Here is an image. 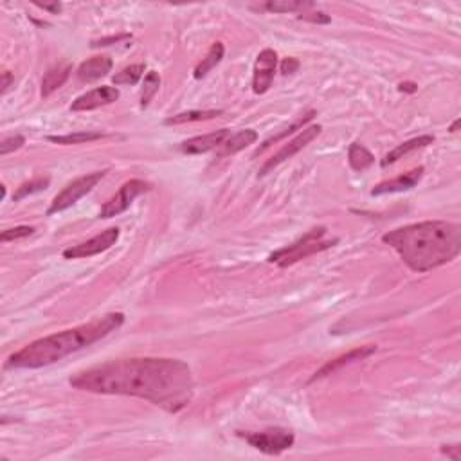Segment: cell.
<instances>
[{"instance_id":"d6a6232c","label":"cell","mask_w":461,"mask_h":461,"mask_svg":"<svg viewBox=\"0 0 461 461\" xmlns=\"http://www.w3.org/2000/svg\"><path fill=\"white\" fill-rule=\"evenodd\" d=\"M442 454H445L447 458H451V460L454 461H460L461 460V447L460 445H442Z\"/></svg>"},{"instance_id":"cb8c5ba5","label":"cell","mask_w":461,"mask_h":461,"mask_svg":"<svg viewBox=\"0 0 461 461\" xmlns=\"http://www.w3.org/2000/svg\"><path fill=\"white\" fill-rule=\"evenodd\" d=\"M106 133L101 132H74L67 133V135H49L47 141L56 142V144H82V142H92V141H100V139H105Z\"/></svg>"},{"instance_id":"2e32d148","label":"cell","mask_w":461,"mask_h":461,"mask_svg":"<svg viewBox=\"0 0 461 461\" xmlns=\"http://www.w3.org/2000/svg\"><path fill=\"white\" fill-rule=\"evenodd\" d=\"M258 141V133L251 128H245V130H240L236 133H231L227 139L224 141V144L218 148V157H227L234 156L238 151L245 150L247 147H251Z\"/></svg>"},{"instance_id":"83f0119b","label":"cell","mask_w":461,"mask_h":461,"mask_svg":"<svg viewBox=\"0 0 461 461\" xmlns=\"http://www.w3.org/2000/svg\"><path fill=\"white\" fill-rule=\"evenodd\" d=\"M32 233H35V227H31V225H19V227L6 229V231H2V234H0V242L2 243L13 242V240L31 236Z\"/></svg>"},{"instance_id":"8992f818","label":"cell","mask_w":461,"mask_h":461,"mask_svg":"<svg viewBox=\"0 0 461 461\" xmlns=\"http://www.w3.org/2000/svg\"><path fill=\"white\" fill-rule=\"evenodd\" d=\"M238 436L245 440L251 447L258 449L263 454H270V456H278L283 451L290 449L294 445V433L287 429H267L260 431V433H242L238 431Z\"/></svg>"},{"instance_id":"277c9868","label":"cell","mask_w":461,"mask_h":461,"mask_svg":"<svg viewBox=\"0 0 461 461\" xmlns=\"http://www.w3.org/2000/svg\"><path fill=\"white\" fill-rule=\"evenodd\" d=\"M326 233H328L326 227L310 229L308 233L303 234V236L299 238V240H296L294 243L272 252V254L269 256V263H276L278 267L285 269V267L294 265V263L305 260V258H310V256L317 254V252H323L326 251V249H332V247L337 245L339 238L324 240Z\"/></svg>"},{"instance_id":"52a82bcc","label":"cell","mask_w":461,"mask_h":461,"mask_svg":"<svg viewBox=\"0 0 461 461\" xmlns=\"http://www.w3.org/2000/svg\"><path fill=\"white\" fill-rule=\"evenodd\" d=\"M151 191V184L142 180V178H132L124 182L123 186L119 187V191L115 193L109 202H105V206L101 207L100 211V218H112V216H117L121 213L132 206L133 200L138 196L144 195V193Z\"/></svg>"},{"instance_id":"836d02e7","label":"cell","mask_w":461,"mask_h":461,"mask_svg":"<svg viewBox=\"0 0 461 461\" xmlns=\"http://www.w3.org/2000/svg\"><path fill=\"white\" fill-rule=\"evenodd\" d=\"M13 82H15L13 74H11L10 70H4V73H2V96H6L8 91L13 87Z\"/></svg>"},{"instance_id":"603a6c76","label":"cell","mask_w":461,"mask_h":461,"mask_svg":"<svg viewBox=\"0 0 461 461\" xmlns=\"http://www.w3.org/2000/svg\"><path fill=\"white\" fill-rule=\"evenodd\" d=\"M218 115H222V110H187V112H180V114L168 117L164 124L171 126V124L193 123V121H207V119H215Z\"/></svg>"},{"instance_id":"ffe728a7","label":"cell","mask_w":461,"mask_h":461,"mask_svg":"<svg viewBox=\"0 0 461 461\" xmlns=\"http://www.w3.org/2000/svg\"><path fill=\"white\" fill-rule=\"evenodd\" d=\"M258 10L261 11H270V13H299L303 11H308L312 8H315V4L312 2H301V0H274V2H267V4L256 6Z\"/></svg>"},{"instance_id":"f1b7e54d","label":"cell","mask_w":461,"mask_h":461,"mask_svg":"<svg viewBox=\"0 0 461 461\" xmlns=\"http://www.w3.org/2000/svg\"><path fill=\"white\" fill-rule=\"evenodd\" d=\"M26 144V138L23 135H11V138H4L0 142V156H8L11 151H17Z\"/></svg>"},{"instance_id":"d6986e66","label":"cell","mask_w":461,"mask_h":461,"mask_svg":"<svg viewBox=\"0 0 461 461\" xmlns=\"http://www.w3.org/2000/svg\"><path fill=\"white\" fill-rule=\"evenodd\" d=\"M224 53H225L224 44H222V41H215V44L211 46V49L207 50L206 58H202L200 64L195 67V73H193L195 79L206 78L207 74H209L211 70L215 69L216 65L222 62V58H224Z\"/></svg>"},{"instance_id":"30bf717a","label":"cell","mask_w":461,"mask_h":461,"mask_svg":"<svg viewBox=\"0 0 461 461\" xmlns=\"http://www.w3.org/2000/svg\"><path fill=\"white\" fill-rule=\"evenodd\" d=\"M278 55L272 49H263L256 56L254 74H252V91L254 94H265L274 82Z\"/></svg>"},{"instance_id":"d590c367","label":"cell","mask_w":461,"mask_h":461,"mask_svg":"<svg viewBox=\"0 0 461 461\" xmlns=\"http://www.w3.org/2000/svg\"><path fill=\"white\" fill-rule=\"evenodd\" d=\"M398 91H406V92H416V85L415 83H409V82H406V83H400V85H398Z\"/></svg>"},{"instance_id":"5bb4252c","label":"cell","mask_w":461,"mask_h":461,"mask_svg":"<svg viewBox=\"0 0 461 461\" xmlns=\"http://www.w3.org/2000/svg\"><path fill=\"white\" fill-rule=\"evenodd\" d=\"M424 166H418V168L407 171V173L400 175L397 178H391V180H384V182L377 184V186L371 189V195L379 196V195H388V193H402L409 191L413 187L418 186V182L424 177Z\"/></svg>"},{"instance_id":"4dcf8cb0","label":"cell","mask_w":461,"mask_h":461,"mask_svg":"<svg viewBox=\"0 0 461 461\" xmlns=\"http://www.w3.org/2000/svg\"><path fill=\"white\" fill-rule=\"evenodd\" d=\"M124 40H132V35L123 32V35H115V37H106V38H100V40H92L91 47H109V46H114V44H119V41H124Z\"/></svg>"},{"instance_id":"4fadbf2b","label":"cell","mask_w":461,"mask_h":461,"mask_svg":"<svg viewBox=\"0 0 461 461\" xmlns=\"http://www.w3.org/2000/svg\"><path fill=\"white\" fill-rule=\"evenodd\" d=\"M375 352H377V346H373V344L355 348V350H352V352L344 353V355H339L337 359H334V361L326 362L321 370H317L314 375H312L308 382L312 384V382H315V380H321V379H324V377H328V375H334L335 371H339L341 368H344V366H348V364H353V362H357V361H364L366 357L373 355Z\"/></svg>"},{"instance_id":"f546056e","label":"cell","mask_w":461,"mask_h":461,"mask_svg":"<svg viewBox=\"0 0 461 461\" xmlns=\"http://www.w3.org/2000/svg\"><path fill=\"white\" fill-rule=\"evenodd\" d=\"M312 10H314V8H312ZM297 19L305 20V22H312V23H330L328 15L323 13V11H319L317 8H315L312 13H306V11H303L301 15H297Z\"/></svg>"},{"instance_id":"7a4b0ae2","label":"cell","mask_w":461,"mask_h":461,"mask_svg":"<svg viewBox=\"0 0 461 461\" xmlns=\"http://www.w3.org/2000/svg\"><path fill=\"white\" fill-rule=\"evenodd\" d=\"M415 272H429L461 252V227L445 220H427L389 231L382 236Z\"/></svg>"},{"instance_id":"9a60e30c","label":"cell","mask_w":461,"mask_h":461,"mask_svg":"<svg viewBox=\"0 0 461 461\" xmlns=\"http://www.w3.org/2000/svg\"><path fill=\"white\" fill-rule=\"evenodd\" d=\"M114 64H112V58L105 55L94 56V58H88L87 62H83L78 67V78L83 83H92L96 79L105 78L106 74L112 70Z\"/></svg>"},{"instance_id":"44dd1931","label":"cell","mask_w":461,"mask_h":461,"mask_svg":"<svg viewBox=\"0 0 461 461\" xmlns=\"http://www.w3.org/2000/svg\"><path fill=\"white\" fill-rule=\"evenodd\" d=\"M315 115H317V112H315V110H308V112H306V114H303L301 117L297 119V121H294V123L290 124V126L285 128L283 132H279L278 135H274V138L267 139V141L263 142V144H261V147L254 151V157H258V156H260V153H263V151H265L269 147H272L274 142L281 141V139L288 138V135H292V133L297 132V130H303V128H305V124L310 123V121L315 117Z\"/></svg>"},{"instance_id":"ba28073f","label":"cell","mask_w":461,"mask_h":461,"mask_svg":"<svg viewBox=\"0 0 461 461\" xmlns=\"http://www.w3.org/2000/svg\"><path fill=\"white\" fill-rule=\"evenodd\" d=\"M321 130H323V126H321V124H312V126L303 128L301 132L297 133L292 141L285 142L283 148H281L278 153H274V156H272V159L267 160L265 164H263V168L260 169V175H267L269 171H272L276 166L281 164V162H285V160H288V159H292L296 153H299L303 148L308 147V144H310V142L314 141L317 135H319Z\"/></svg>"},{"instance_id":"d4e9b609","label":"cell","mask_w":461,"mask_h":461,"mask_svg":"<svg viewBox=\"0 0 461 461\" xmlns=\"http://www.w3.org/2000/svg\"><path fill=\"white\" fill-rule=\"evenodd\" d=\"M144 69H147V65L144 64L128 65V67H124L121 73L112 76V83H114V85H135V83L142 78Z\"/></svg>"},{"instance_id":"8fae6325","label":"cell","mask_w":461,"mask_h":461,"mask_svg":"<svg viewBox=\"0 0 461 461\" xmlns=\"http://www.w3.org/2000/svg\"><path fill=\"white\" fill-rule=\"evenodd\" d=\"M119 100V91L115 87H109V85H103V87H97L94 91L85 92L83 96L76 97L70 105L73 112H88V110H96L101 106L112 105Z\"/></svg>"},{"instance_id":"7c38bea8","label":"cell","mask_w":461,"mask_h":461,"mask_svg":"<svg viewBox=\"0 0 461 461\" xmlns=\"http://www.w3.org/2000/svg\"><path fill=\"white\" fill-rule=\"evenodd\" d=\"M229 135H231V130H229V128H222V130L206 133V135L187 139V141H184L182 144L178 147V150L182 151V153H187V156H200V153H207V151L211 150H218Z\"/></svg>"},{"instance_id":"5b68a950","label":"cell","mask_w":461,"mask_h":461,"mask_svg":"<svg viewBox=\"0 0 461 461\" xmlns=\"http://www.w3.org/2000/svg\"><path fill=\"white\" fill-rule=\"evenodd\" d=\"M109 173V169H101V171H94V173L83 175V177L76 178L67 187H64V191H59L58 195L53 198L50 202V207L47 209V215H55V213H62V211L69 209L70 206H74L79 198L91 193L94 187L97 186V182H101V178Z\"/></svg>"},{"instance_id":"1f68e13d","label":"cell","mask_w":461,"mask_h":461,"mask_svg":"<svg viewBox=\"0 0 461 461\" xmlns=\"http://www.w3.org/2000/svg\"><path fill=\"white\" fill-rule=\"evenodd\" d=\"M299 59L297 58H285L283 62H281V67H279V69H281V74H283V76H288V74H294V73H297V69H299Z\"/></svg>"},{"instance_id":"7402d4cb","label":"cell","mask_w":461,"mask_h":461,"mask_svg":"<svg viewBox=\"0 0 461 461\" xmlns=\"http://www.w3.org/2000/svg\"><path fill=\"white\" fill-rule=\"evenodd\" d=\"M348 162L355 171H364L375 162V157L370 150L359 142H352L348 148Z\"/></svg>"},{"instance_id":"e0dca14e","label":"cell","mask_w":461,"mask_h":461,"mask_svg":"<svg viewBox=\"0 0 461 461\" xmlns=\"http://www.w3.org/2000/svg\"><path fill=\"white\" fill-rule=\"evenodd\" d=\"M433 141H434L433 135H420V138L409 139V141L402 142V144H398L397 148H393L388 156L380 160V166H382V168H388L389 164H395L397 160H400V159H404L406 156H409L411 151L429 147V144H433Z\"/></svg>"},{"instance_id":"6da1fadb","label":"cell","mask_w":461,"mask_h":461,"mask_svg":"<svg viewBox=\"0 0 461 461\" xmlns=\"http://www.w3.org/2000/svg\"><path fill=\"white\" fill-rule=\"evenodd\" d=\"M74 389L100 395L138 397L177 413L193 397L191 368L180 359H119L73 375Z\"/></svg>"},{"instance_id":"4316f807","label":"cell","mask_w":461,"mask_h":461,"mask_svg":"<svg viewBox=\"0 0 461 461\" xmlns=\"http://www.w3.org/2000/svg\"><path fill=\"white\" fill-rule=\"evenodd\" d=\"M160 88V76L156 73V70H151V73L147 74V78H144V85H142L141 91V106L142 109H147L150 105L151 97L156 96L157 92Z\"/></svg>"},{"instance_id":"9c48e42d","label":"cell","mask_w":461,"mask_h":461,"mask_svg":"<svg viewBox=\"0 0 461 461\" xmlns=\"http://www.w3.org/2000/svg\"><path fill=\"white\" fill-rule=\"evenodd\" d=\"M119 240V229L117 227H110L106 231H103L97 236L91 238L87 242L78 243V245H73L69 249L64 251V258L67 260H79V258H91V256L101 254V252L109 251L110 247L115 245V242Z\"/></svg>"},{"instance_id":"e575fe53","label":"cell","mask_w":461,"mask_h":461,"mask_svg":"<svg viewBox=\"0 0 461 461\" xmlns=\"http://www.w3.org/2000/svg\"><path fill=\"white\" fill-rule=\"evenodd\" d=\"M37 6L40 10L49 11V13L53 15H58L59 11H62V4H59V2H55V4H41V2H37Z\"/></svg>"},{"instance_id":"3957f363","label":"cell","mask_w":461,"mask_h":461,"mask_svg":"<svg viewBox=\"0 0 461 461\" xmlns=\"http://www.w3.org/2000/svg\"><path fill=\"white\" fill-rule=\"evenodd\" d=\"M123 323L124 314L112 312V314L103 315L91 323L79 324L74 328L32 341L31 344L15 352L6 361V370H38L44 366L55 364V362L62 361L64 357L85 350L101 339H105L106 335L121 328Z\"/></svg>"},{"instance_id":"8d00e7d4","label":"cell","mask_w":461,"mask_h":461,"mask_svg":"<svg viewBox=\"0 0 461 461\" xmlns=\"http://www.w3.org/2000/svg\"><path fill=\"white\" fill-rule=\"evenodd\" d=\"M458 126H460V119H456V121H454V123L451 124V128H449V132H451V133L458 132Z\"/></svg>"},{"instance_id":"484cf974","label":"cell","mask_w":461,"mask_h":461,"mask_svg":"<svg viewBox=\"0 0 461 461\" xmlns=\"http://www.w3.org/2000/svg\"><path fill=\"white\" fill-rule=\"evenodd\" d=\"M49 184H50L49 177H37V178H32V180H29V182L20 184V186L17 187V191H15L13 200L19 202V200H22V198H26V196L35 195V193H38V191H44V189L49 187Z\"/></svg>"},{"instance_id":"ac0fdd59","label":"cell","mask_w":461,"mask_h":461,"mask_svg":"<svg viewBox=\"0 0 461 461\" xmlns=\"http://www.w3.org/2000/svg\"><path fill=\"white\" fill-rule=\"evenodd\" d=\"M70 73H73V65L70 64H58L55 67H50L41 79V96L49 97L53 92L64 87V83L69 79Z\"/></svg>"}]
</instances>
